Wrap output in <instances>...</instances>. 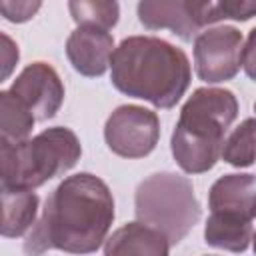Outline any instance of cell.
<instances>
[{
    "label": "cell",
    "instance_id": "cell-2",
    "mask_svg": "<svg viewBox=\"0 0 256 256\" xmlns=\"http://www.w3.org/2000/svg\"><path fill=\"white\" fill-rule=\"evenodd\" d=\"M192 70L184 50L156 36H128L112 54L110 80L126 96L172 108L190 86Z\"/></svg>",
    "mask_w": 256,
    "mask_h": 256
},
{
    "label": "cell",
    "instance_id": "cell-19",
    "mask_svg": "<svg viewBox=\"0 0 256 256\" xmlns=\"http://www.w3.org/2000/svg\"><path fill=\"white\" fill-rule=\"evenodd\" d=\"M18 62V46L12 42V38L8 34H2V80H6L14 68V64Z\"/></svg>",
    "mask_w": 256,
    "mask_h": 256
},
{
    "label": "cell",
    "instance_id": "cell-5",
    "mask_svg": "<svg viewBox=\"0 0 256 256\" xmlns=\"http://www.w3.org/2000/svg\"><path fill=\"white\" fill-rule=\"evenodd\" d=\"M138 222L164 234L170 246L178 244L200 220V202L186 176L156 172L142 180L134 194Z\"/></svg>",
    "mask_w": 256,
    "mask_h": 256
},
{
    "label": "cell",
    "instance_id": "cell-20",
    "mask_svg": "<svg viewBox=\"0 0 256 256\" xmlns=\"http://www.w3.org/2000/svg\"><path fill=\"white\" fill-rule=\"evenodd\" d=\"M252 244H254V254H256V232H254V236H252Z\"/></svg>",
    "mask_w": 256,
    "mask_h": 256
},
{
    "label": "cell",
    "instance_id": "cell-18",
    "mask_svg": "<svg viewBox=\"0 0 256 256\" xmlns=\"http://www.w3.org/2000/svg\"><path fill=\"white\" fill-rule=\"evenodd\" d=\"M242 66L244 72L248 74V78H252L256 82V28L250 30L244 52H242Z\"/></svg>",
    "mask_w": 256,
    "mask_h": 256
},
{
    "label": "cell",
    "instance_id": "cell-11",
    "mask_svg": "<svg viewBox=\"0 0 256 256\" xmlns=\"http://www.w3.org/2000/svg\"><path fill=\"white\" fill-rule=\"evenodd\" d=\"M114 38L108 30L78 26L66 40V56L76 72L88 78L102 76L114 54Z\"/></svg>",
    "mask_w": 256,
    "mask_h": 256
},
{
    "label": "cell",
    "instance_id": "cell-1",
    "mask_svg": "<svg viewBox=\"0 0 256 256\" xmlns=\"http://www.w3.org/2000/svg\"><path fill=\"white\" fill-rule=\"evenodd\" d=\"M114 220V198L104 180L90 172L64 178L46 198L42 216L30 230L24 252L42 256L48 250L68 254L96 252Z\"/></svg>",
    "mask_w": 256,
    "mask_h": 256
},
{
    "label": "cell",
    "instance_id": "cell-21",
    "mask_svg": "<svg viewBox=\"0 0 256 256\" xmlns=\"http://www.w3.org/2000/svg\"><path fill=\"white\" fill-rule=\"evenodd\" d=\"M254 110H256V104H254Z\"/></svg>",
    "mask_w": 256,
    "mask_h": 256
},
{
    "label": "cell",
    "instance_id": "cell-16",
    "mask_svg": "<svg viewBox=\"0 0 256 256\" xmlns=\"http://www.w3.org/2000/svg\"><path fill=\"white\" fill-rule=\"evenodd\" d=\"M68 10L78 26H94L100 30H110L116 26L120 16L118 2H70Z\"/></svg>",
    "mask_w": 256,
    "mask_h": 256
},
{
    "label": "cell",
    "instance_id": "cell-13",
    "mask_svg": "<svg viewBox=\"0 0 256 256\" xmlns=\"http://www.w3.org/2000/svg\"><path fill=\"white\" fill-rule=\"evenodd\" d=\"M38 196L34 190L2 188V236L18 238L34 228Z\"/></svg>",
    "mask_w": 256,
    "mask_h": 256
},
{
    "label": "cell",
    "instance_id": "cell-3",
    "mask_svg": "<svg viewBox=\"0 0 256 256\" xmlns=\"http://www.w3.org/2000/svg\"><path fill=\"white\" fill-rule=\"evenodd\" d=\"M238 100L224 88H198L180 110L170 148L186 174H202L214 168L222 156L224 134L236 120Z\"/></svg>",
    "mask_w": 256,
    "mask_h": 256
},
{
    "label": "cell",
    "instance_id": "cell-7",
    "mask_svg": "<svg viewBox=\"0 0 256 256\" xmlns=\"http://www.w3.org/2000/svg\"><path fill=\"white\" fill-rule=\"evenodd\" d=\"M160 138L158 114L136 104L118 106L106 120L104 140L108 148L122 158L148 156Z\"/></svg>",
    "mask_w": 256,
    "mask_h": 256
},
{
    "label": "cell",
    "instance_id": "cell-14",
    "mask_svg": "<svg viewBox=\"0 0 256 256\" xmlns=\"http://www.w3.org/2000/svg\"><path fill=\"white\" fill-rule=\"evenodd\" d=\"M36 118L32 112L10 92H0V142L2 144H20L26 142Z\"/></svg>",
    "mask_w": 256,
    "mask_h": 256
},
{
    "label": "cell",
    "instance_id": "cell-12",
    "mask_svg": "<svg viewBox=\"0 0 256 256\" xmlns=\"http://www.w3.org/2000/svg\"><path fill=\"white\" fill-rule=\"evenodd\" d=\"M168 238L142 222L116 228L104 242V256H168Z\"/></svg>",
    "mask_w": 256,
    "mask_h": 256
},
{
    "label": "cell",
    "instance_id": "cell-9",
    "mask_svg": "<svg viewBox=\"0 0 256 256\" xmlns=\"http://www.w3.org/2000/svg\"><path fill=\"white\" fill-rule=\"evenodd\" d=\"M136 10H138V20L148 30L168 28L182 40H192L204 26L222 20L220 2L160 0V2H140Z\"/></svg>",
    "mask_w": 256,
    "mask_h": 256
},
{
    "label": "cell",
    "instance_id": "cell-15",
    "mask_svg": "<svg viewBox=\"0 0 256 256\" xmlns=\"http://www.w3.org/2000/svg\"><path fill=\"white\" fill-rule=\"evenodd\" d=\"M222 160L236 168H246L256 162V118H246L224 140Z\"/></svg>",
    "mask_w": 256,
    "mask_h": 256
},
{
    "label": "cell",
    "instance_id": "cell-6",
    "mask_svg": "<svg viewBox=\"0 0 256 256\" xmlns=\"http://www.w3.org/2000/svg\"><path fill=\"white\" fill-rule=\"evenodd\" d=\"M210 216L204 226V240L214 248L244 252L252 240L256 218V176L226 174L208 192Z\"/></svg>",
    "mask_w": 256,
    "mask_h": 256
},
{
    "label": "cell",
    "instance_id": "cell-8",
    "mask_svg": "<svg viewBox=\"0 0 256 256\" xmlns=\"http://www.w3.org/2000/svg\"><path fill=\"white\" fill-rule=\"evenodd\" d=\"M244 38L234 26H216L194 40V68L200 80L218 84L232 80L242 66Z\"/></svg>",
    "mask_w": 256,
    "mask_h": 256
},
{
    "label": "cell",
    "instance_id": "cell-17",
    "mask_svg": "<svg viewBox=\"0 0 256 256\" xmlns=\"http://www.w3.org/2000/svg\"><path fill=\"white\" fill-rule=\"evenodd\" d=\"M40 6H42L40 2H6V0H2L0 12L10 22H26L40 10Z\"/></svg>",
    "mask_w": 256,
    "mask_h": 256
},
{
    "label": "cell",
    "instance_id": "cell-4",
    "mask_svg": "<svg viewBox=\"0 0 256 256\" xmlns=\"http://www.w3.org/2000/svg\"><path fill=\"white\" fill-rule=\"evenodd\" d=\"M2 188L34 190L76 166L82 154L78 136L64 126L44 132L20 144H2Z\"/></svg>",
    "mask_w": 256,
    "mask_h": 256
},
{
    "label": "cell",
    "instance_id": "cell-10",
    "mask_svg": "<svg viewBox=\"0 0 256 256\" xmlns=\"http://www.w3.org/2000/svg\"><path fill=\"white\" fill-rule=\"evenodd\" d=\"M10 92L32 112L36 122L56 116L64 102V84L58 72L46 62L28 64L12 82Z\"/></svg>",
    "mask_w": 256,
    "mask_h": 256
}]
</instances>
